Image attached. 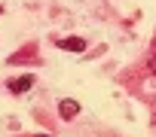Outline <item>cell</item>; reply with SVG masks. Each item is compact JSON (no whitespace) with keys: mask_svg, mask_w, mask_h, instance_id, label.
<instances>
[{"mask_svg":"<svg viewBox=\"0 0 156 137\" xmlns=\"http://www.w3.org/2000/svg\"><path fill=\"white\" fill-rule=\"evenodd\" d=\"M58 116L61 119H76V116H80V104H76L73 98H64L58 104Z\"/></svg>","mask_w":156,"mask_h":137,"instance_id":"1","label":"cell"},{"mask_svg":"<svg viewBox=\"0 0 156 137\" xmlns=\"http://www.w3.org/2000/svg\"><path fill=\"white\" fill-rule=\"evenodd\" d=\"M34 85V76L31 73H25V76H19V79H9V92L12 95H22V92H28Z\"/></svg>","mask_w":156,"mask_h":137,"instance_id":"2","label":"cell"},{"mask_svg":"<svg viewBox=\"0 0 156 137\" xmlns=\"http://www.w3.org/2000/svg\"><path fill=\"white\" fill-rule=\"evenodd\" d=\"M58 46L67 49V52H83L86 49V40L83 37H67V40H58Z\"/></svg>","mask_w":156,"mask_h":137,"instance_id":"3","label":"cell"},{"mask_svg":"<svg viewBox=\"0 0 156 137\" xmlns=\"http://www.w3.org/2000/svg\"><path fill=\"white\" fill-rule=\"evenodd\" d=\"M37 137H49V134H37Z\"/></svg>","mask_w":156,"mask_h":137,"instance_id":"4","label":"cell"},{"mask_svg":"<svg viewBox=\"0 0 156 137\" xmlns=\"http://www.w3.org/2000/svg\"><path fill=\"white\" fill-rule=\"evenodd\" d=\"M153 70H156V61H153Z\"/></svg>","mask_w":156,"mask_h":137,"instance_id":"5","label":"cell"}]
</instances>
